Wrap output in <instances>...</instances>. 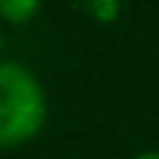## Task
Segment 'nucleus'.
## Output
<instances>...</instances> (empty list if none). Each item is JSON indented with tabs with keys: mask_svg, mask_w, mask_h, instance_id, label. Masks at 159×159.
Segmentation results:
<instances>
[{
	"mask_svg": "<svg viewBox=\"0 0 159 159\" xmlns=\"http://www.w3.org/2000/svg\"><path fill=\"white\" fill-rule=\"evenodd\" d=\"M0 47H3V35H0Z\"/></svg>",
	"mask_w": 159,
	"mask_h": 159,
	"instance_id": "nucleus-4",
	"label": "nucleus"
},
{
	"mask_svg": "<svg viewBox=\"0 0 159 159\" xmlns=\"http://www.w3.org/2000/svg\"><path fill=\"white\" fill-rule=\"evenodd\" d=\"M41 0H0V18L9 24H24L39 12Z\"/></svg>",
	"mask_w": 159,
	"mask_h": 159,
	"instance_id": "nucleus-2",
	"label": "nucleus"
},
{
	"mask_svg": "<svg viewBox=\"0 0 159 159\" xmlns=\"http://www.w3.org/2000/svg\"><path fill=\"white\" fill-rule=\"evenodd\" d=\"M47 115L44 91L33 71L0 62V148H18L41 130Z\"/></svg>",
	"mask_w": 159,
	"mask_h": 159,
	"instance_id": "nucleus-1",
	"label": "nucleus"
},
{
	"mask_svg": "<svg viewBox=\"0 0 159 159\" xmlns=\"http://www.w3.org/2000/svg\"><path fill=\"white\" fill-rule=\"evenodd\" d=\"M136 159H159V153H142V156H136Z\"/></svg>",
	"mask_w": 159,
	"mask_h": 159,
	"instance_id": "nucleus-3",
	"label": "nucleus"
}]
</instances>
